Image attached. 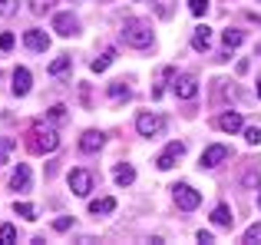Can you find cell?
<instances>
[{"label":"cell","mask_w":261,"mask_h":245,"mask_svg":"<svg viewBox=\"0 0 261 245\" xmlns=\"http://www.w3.org/2000/svg\"><path fill=\"white\" fill-rule=\"evenodd\" d=\"M27 146H30V153H37V156L57 153L60 149V133L53 126H46V122H37V126H30V133H27Z\"/></svg>","instance_id":"6da1fadb"},{"label":"cell","mask_w":261,"mask_h":245,"mask_svg":"<svg viewBox=\"0 0 261 245\" xmlns=\"http://www.w3.org/2000/svg\"><path fill=\"white\" fill-rule=\"evenodd\" d=\"M122 40H126L129 46H136V50H146V46L152 43V27L139 17H129L126 23H122Z\"/></svg>","instance_id":"7a4b0ae2"},{"label":"cell","mask_w":261,"mask_h":245,"mask_svg":"<svg viewBox=\"0 0 261 245\" xmlns=\"http://www.w3.org/2000/svg\"><path fill=\"white\" fill-rule=\"evenodd\" d=\"M172 199H175V206L182 209V212H192V209H198L202 195H198L189 182H178V186H172Z\"/></svg>","instance_id":"3957f363"},{"label":"cell","mask_w":261,"mask_h":245,"mask_svg":"<svg viewBox=\"0 0 261 245\" xmlns=\"http://www.w3.org/2000/svg\"><path fill=\"white\" fill-rule=\"evenodd\" d=\"M136 129H139V136H162V129H166V116H159V113H139L136 116Z\"/></svg>","instance_id":"277c9868"},{"label":"cell","mask_w":261,"mask_h":245,"mask_svg":"<svg viewBox=\"0 0 261 245\" xmlns=\"http://www.w3.org/2000/svg\"><path fill=\"white\" fill-rule=\"evenodd\" d=\"M182 153H185V142H169V146L166 149H162V153H159V159H155V166H159V169H172L175 166V162L178 159H182Z\"/></svg>","instance_id":"5b68a950"},{"label":"cell","mask_w":261,"mask_h":245,"mask_svg":"<svg viewBox=\"0 0 261 245\" xmlns=\"http://www.w3.org/2000/svg\"><path fill=\"white\" fill-rule=\"evenodd\" d=\"M66 182H70V189L76 195H89V189H93V176H89L86 169H70Z\"/></svg>","instance_id":"8992f818"},{"label":"cell","mask_w":261,"mask_h":245,"mask_svg":"<svg viewBox=\"0 0 261 245\" xmlns=\"http://www.w3.org/2000/svg\"><path fill=\"white\" fill-rule=\"evenodd\" d=\"M175 96H178V100H195V96H198V80L192 77V73L175 77Z\"/></svg>","instance_id":"52a82bcc"},{"label":"cell","mask_w":261,"mask_h":245,"mask_svg":"<svg viewBox=\"0 0 261 245\" xmlns=\"http://www.w3.org/2000/svg\"><path fill=\"white\" fill-rule=\"evenodd\" d=\"M225 159H228V146H222V142H218V146H208L202 153V169H215V166H222Z\"/></svg>","instance_id":"ba28073f"},{"label":"cell","mask_w":261,"mask_h":245,"mask_svg":"<svg viewBox=\"0 0 261 245\" xmlns=\"http://www.w3.org/2000/svg\"><path fill=\"white\" fill-rule=\"evenodd\" d=\"M102 146H106V136H102L99 129H86V133L80 136V149H83V153H99Z\"/></svg>","instance_id":"9c48e42d"},{"label":"cell","mask_w":261,"mask_h":245,"mask_svg":"<svg viewBox=\"0 0 261 245\" xmlns=\"http://www.w3.org/2000/svg\"><path fill=\"white\" fill-rule=\"evenodd\" d=\"M53 30H57L60 37H73V33L80 30L76 17H73V13H57V17H53Z\"/></svg>","instance_id":"30bf717a"},{"label":"cell","mask_w":261,"mask_h":245,"mask_svg":"<svg viewBox=\"0 0 261 245\" xmlns=\"http://www.w3.org/2000/svg\"><path fill=\"white\" fill-rule=\"evenodd\" d=\"M30 86H33L30 70H27V66H17V70H13V93H17V96H27Z\"/></svg>","instance_id":"8fae6325"},{"label":"cell","mask_w":261,"mask_h":245,"mask_svg":"<svg viewBox=\"0 0 261 245\" xmlns=\"http://www.w3.org/2000/svg\"><path fill=\"white\" fill-rule=\"evenodd\" d=\"M30 182H33L30 166H23V162H20V166L13 169V176H10V189H17V192H27V189H30Z\"/></svg>","instance_id":"7c38bea8"},{"label":"cell","mask_w":261,"mask_h":245,"mask_svg":"<svg viewBox=\"0 0 261 245\" xmlns=\"http://www.w3.org/2000/svg\"><path fill=\"white\" fill-rule=\"evenodd\" d=\"M23 43L30 46V50H37V53H46V50H50V37H46L43 30H27L23 33Z\"/></svg>","instance_id":"4fadbf2b"},{"label":"cell","mask_w":261,"mask_h":245,"mask_svg":"<svg viewBox=\"0 0 261 245\" xmlns=\"http://www.w3.org/2000/svg\"><path fill=\"white\" fill-rule=\"evenodd\" d=\"M218 129H222V133H238V129H242V113H235V110L222 113V116H218Z\"/></svg>","instance_id":"5bb4252c"},{"label":"cell","mask_w":261,"mask_h":245,"mask_svg":"<svg viewBox=\"0 0 261 245\" xmlns=\"http://www.w3.org/2000/svg\"><path fill=\"white\" fill-rule=\"evenodd\" d=\"M113 60H116V50H113V46H106L102 57H96L93 63H89V70H93V73H106L109 66H113Z\"/></svg>","instance_id":"9a60e30c"},{"label":"cell","mask_w":261,"mask_h":245,"mask_svg":"<svg viewBox=\"0 0 261 245\" xmlns=\"http://www.w3.org/2000/svg\"><path fill=\"white\" fill-rule=\"evenodd\" d=\"M113 176H116L119 186H133V182H136V169L129 166V162H119V166L113 169Z\"/></svg>","instance_id":"2e32d148"},{"label":"cell","mask_w":261,"mask_h":245,"mask_svg":"<svg viewBox=\"0 0 261 245\" xmlns=\"http://www.w3.org/2000/svg\"><path fill=\"white\" fill-rule=\"evenodd\" d=\"M212 222H215L218 229H231L235 215H231V209H228V206H215V212H212Z\"/></svg>","instance_id":"e0dca14e"},{"label":"cell","mask_w":261,"mask_h":245,"mask_svg":"<svg viewBox=\"0 0 261 245\" xmlns=\"http://www.w3.org/2000/svg\"><path fill=\"white\" fill-rule=\"evenodd\" d=\"M208 43H212V30H208V27H195V33H192V46L202 53V50H208Z\"/></svg>","instance_id":"ac0fdd59"},{"label":"cell","mask_w":261,"mask_h":245,"mask_svg":"<svg viewBox=\"0 0 261 245\" xmlns=\"http://www.w3.org/2000/svg\"><path fill=\"white\" fill-rule=\"evenodd\" d=\"M116 209V199H96V202H89V215H96V219H99V215H109Z\"/></svg>","instance_id":"d6986e66"},{"label":"cell","mask_w":261,"mask_h":245,"mask_svg":"<svg viewBox=\"0 0 261 245\" xmlns=\"http://www.w3.org/2000/svg\"><path fill=\"white\" fill-rule=\"evenodd\" d=\"M70 63H73V57H57L50 63V77H63V73L70 70Z\"/></svg>","instance_id":"ffe728a7"},{"label":"cell","mask_w":261,"mask_h":245,"mask_svg":"<svg viewBox=\"0 0 261 245\" xmlns=\"http://www.w3.org/2000/svg\"><path fill=\"white\" fill-rule=\"evenodd\" d=\"M109 96H113V100H129L126 80H116V83H109Z\"/></svg>","instance_id":"44dd1931"},{"label":"cell","mask_w":261,"mask_h":245,"mask_svg":"<svg viewBox=\"0 0 261 245\" xmlns=\"http://www.w3.org/2000/svg\"><path fill=\"white\" fill-rule=\"evenodd\" d=\"M225 46H228V50H235V46H242L245 43V33L242 30H225Z\"/></svg>","instance_id":"7402d4cb"},{"label":"cell","mask_w":261,"mask_h":245,"mask_svg":"<svg viewBox=\"0 0 261 245\" xmlns=\"http://www.w3.org/2000/svg\"><path fill=\"white\" fill-rule=\"evenodd\" d=\"M172 77H175V70H172V66H162V73H159V83L152 86V100H159V96H162V83H166V80H172Z\"/></svg>","instance_id":"603a6c76"},{"label":"cell","mask_w":261,"mask_h":245,"mask_svg":"<svg viewBox=\"0 0 261 245\" xmlns=\"http://www.w3.org/2000/svg\"><path fill=\"white\" fill-rule=\"evenodd\" d=\"M10 149H13V139L10 136H0V166L10 162Z\"/></svg>","instance_id":"cb8c5ba5"},{"label":"cell","mask_w":261,"mask_h":245,"mask_svg":"<svg viewBox=\"0 0 261 245\" xmlns=\"http://www.w3.org/2000/svg\"><path fill=\"white\" fill-rule=\"evenodd\" d=\"M13 212H17V215H23V219H37V209H33L30 206V202H17V206H13Z\"/></svg>","instance_id":"d4e9b609"},{"label":"cell","mask_w":261,"mask_h":245,"mask_svg":"<svg viewBox=\"0 0 261 245\" xmlns=\"http://www.w3.org/2000/svg\"><path fill=\"white\" fill-rule=\"evenodd\" d=\"M17 242V229L13 226H0V245H13Z\"/></svg>","instance_id":"484cf974"},{"label":"cell","mask_w":261,"mask_h":245,"mask_svg":"<svg viewBox=\"0 0 261 245\" xmlns=\"http://www.w3.org/2000/svg\"><path fill=\"white\" fill-rule=\"evenodd\" d=\"M245 139H248V146H261V126H248L245 129Z\"/></svg>","instance_id":"4316f807"},{"label":"cell","mask_w":261,"mask_h":245,"mask_svg":"<svg viewBox=\"0 0 261 245\" xmlns=\"http://www.w3.org/2000/svg\"><path fill=\"white\" fill-rule=\"evenodd\" d=\"M245 242H248V245H258L261 242V222H255V226L245 232Z\"/></svg>","instance_id":"83f0119b"},{"label":"cell","mask_w":261,"mask_h":245,"mask_svg":"<svg viewBox=\"0 0 261 245\" xmlns=\"http://www.w3.org/2000/svg\"><path fill=\"white\" fill-rule=\"evenodd\" d=\"M189 10L195 13V17H202V13L208 10V0H189Z\"/></svg>","instance_id":"f1b7e54d"},{"label":"cell","mask_w":261,"mask_h":245,"mask_svg":"<svg viewBox=\"0 0 261 245\" xmlns=\"http://www.w3.org/2000/svg\"><path fill=\"white\" fill-rule=\"evenodd\" d=\"M30 10L33 13H46L50 10V0H30Z\"/></svg>","instance_id":"f546056e"},{"label":"cell","mask_w":261,"mask_h":245,"mask_svg":"<svg viewBox=\"0 0 261 245\" xmlns=\"http://www.w3.org/2000/svg\"><path fill=\"white\" fill-rule=\"evenodd\" d=\"M13 4H17V0H0V17H10V13L17 10Z\"/></svg>","instance_id":"4dcf8cb0"},{"label":"cell","mask_w":261,"mask_h":245,"mask_svg":"<svg viewBox=\"0 0 261 245\" xmlns=\"http://www.w3.org/2000/svg\"><path fill=\"white\" fill-rule=\"evenodd\" d=\"M50 119L53 122H63L66 119V106H53V110H50Z\"/></svg>","instance_id":"1f68e13d"},{"label":"cell","mask_w":261,"mask_h":245,"mask_svg":"<svg viewBox=\"0 0 261 245\" xmlns=\"http://www.w3.org/2000/svg\"><path fill=\"white\" fill-rule=\"evenodd\" d=\"M70 226H73V219H70V215H63V219H57V222H53V229H57V232H66Z\"/></svg>","instance_id":"d6a6232c"},{"label":"cell","mask_w":261,"mask_h":245,"mask_svg":"<svg viewBox=\"0 0 261 245\" xmlns=\"http://www.w3.org/2000/svg\"><path fill=\"white\" fill-rule=\"evenodd\" d=\"M0 50H13V33H0Z\"/></svg>","instance_id":"836d02e7"},{"label":"cell","mask_w":261,"mask_h":245,"mask_svg":"<svg viewBox=\"0 0 261 245\" xmlns=\"http://www.w3.org/2000/svg\"><path fill=\"white\" fill-rule=\"evenodd\" d=\"M159 17H172V0H159Z\"/></svg>","instance_id":"e575fe53"},{"label":"cell","mask_w":261,"mask_h":245,"mask_svg":"<svg viewBox=\"0 0 261 245\" xmlns=\"http://www.w3.org/2000/svg\"><path fill=\"white\" fill-rule=\"evenodd\" d=\"M195 239H198V242H205V245H208V242H215V235H212V232H205V229H202V232H198V235H195Z\"/></svg>","instance_id":"d590c367"},{"label":"cell","mask_w":261,"mask_h":245,"mask_svg":"<svg viewBox=\"0 0 261 245\" xmlns=\"http://www.w3.org/2000/svg\"><path fill=\"white\" fill-rule=\"evenodd\" d=\"M258 206H261V186H258Z\"/></svg>","instance_id":"8d00e7d4"},{"label":"cell","mask_w":261,"mask_h":245,"mask_svg":"<svg viewBox=\"0 0 261 245\" xmlns=\"http://www.w3.org/2000/svg\"><path fill=\"white\" fill-rule=\"evenodd\" d=\"M258 96H261V80H258Z\"/></svg>","instance_id":"74e56055"},{"label":"cell","mask_w":261,"mask_h":245,"mask_svg":"<svg viewBox=\"0 0 261 245\" xmlns=\"http://www.w3.org/2000/svg\"><path fill=\"white\" fill-rule=\"evenodd\" d=\"M258 57H261V43H258Z\"/></svg>","instance_id":"f35d334b"}]
</instances>
